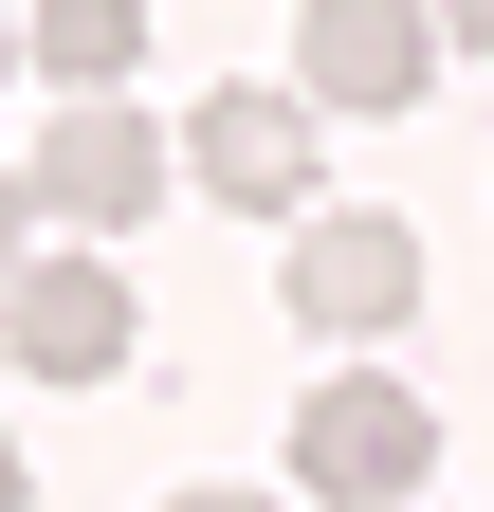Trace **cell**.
Segmentation results:
<instances>
[{
	"label": "cell",
	"mask_w": 494,
	"mask_h": 512,
	"mask_svg": "<svg viewBox=\"0 0 494 512\" xmlns=\"http://www.w3.org/2000/svg\"><path fill=\"white\" fill-rule=\"evenodd\" d=\"M19 494H37V476H19V439H0V512H19Z\"/></svg>",
	"instance_id": "cell-11"
},
{
	"label": "cell",
	"mask_w": 494,
	"mask_h": 512,
	"mask_svg": "<svg viewBox=\"0 0 494 512\" xmlns=\"http://www.w3.org/2000/svg\"><path fill=\"white\" fill-rule=\"evenodd\" d=\"M421 19H440V55H494V0H421Z\"/></svg>",
	"instance_id": "cell-8"
},
{
	"label": "cell",
	"mask_w": 494,
	"mask_h": 512,
	"mask_svg": "<svg viewBox=\"0 0 494 512\" xmlns=\"http://www.w3.org/2000/svg\"><path fill=\"white\" fill-rule=\"evenodd\" d=\"M421 74H440V19H421V0H312V19H293V92L312 110H421Z\"/></svg>",
	"instance_id": "cell-4"
},
{
	"label": "cell",
	"mask_w": 494,
	"mask_h": 512,
	"mask_svg": "<svg viewBox=\"0 0 494 512\" xmlns=\"http://www.w3.org/2000/svg\"><path fill=\"white\" fill-rule=\"evenodd\" d=\"M165 165H202V202H238V220H293L312 202V92H202V128Z\"/></svg>",
	"instance_id": "cell-5"
},
{
	"label": "cell",
	"mask_w": 494,
	"mask_h": 512,
	"mask_svg": "<svg viewBox=\"0 0 494 512\" xmlns=\"http://www.w3.org/2000/svg\"><path fill=\"white\" fill-rule=\"evenodd\" d=\"M0 348L37 384H110L129 366V275L110 256H0Z\"/></svg>",
	"instance_id": "cell-3"
},
{
	"label": "cell",
	"mask_w": 494,
	"mask_h": 512,
	"mask_svg": "<svg viewBox=\"0 0 494 512\" xmlns=\"http://www.w3.org/2000/svg\"><path fill=\"white\" fill-rule=\"evenodd\" d=\"M19 238H37V183H19V165H0V256H19Z\"/></svg>",
	"instance_id": "cell-9"
},
{
	"label": "cell",
	"mask_w": 494,
	"mask_h": 512,
	"mask_svg": "<svg viewBox=\"0 0 494 512\" xmlns=\"http://www.w3.org/2000/svg\"><path fill=\"white\" fill-rule=\"evenodd\" d=\"M19 183H37L55 220H92V238H129V220L165 202V128H129L110 92H74V110H55V147H37Z\"/></svg>",
	"instance_id": "cell-6"
},
{
	"label": "cell",
	"mask_w": 494,
	"mask_h": 512,
	"mask_svg": "<svg viewBox=\"0 0 494 512\" xmlns=\"http://www.w3.org/2000/svg\"><path fill=\"white\" fill-rule=\"evenodd\" d=\"M19 55H37L55 92H110L147 55V0H19Z\"/></svg>",
	"instance_id": "cell-7"
},
{
	"label": "cell",
	"mask_w": 494,
	"mask_h": 512,
	"mask_svg": "<svg viewBox=\"0 0 494 512\" xmlns=\"http://www.w3.org/2000/svg\"><path fill=\"white\" fill-rule=\"evenodd\" d=\"M165 512H275V494H165Z\"/></svg>",
	"instance_id": "cell-10"
},
{
	"label": "cell",
	"mask_w": 494,
	"mask_h": 512,
	"mask_svg": "<svg viewBox=\"0 0 494 512\" xmlns=\"http://www.w3.org/2000/svg\"><path fill=\"white\" fill-rule=\"evenodd\" d=\"M421 458H440V421H421L385 366H330L312 403H293V494H312V512H403Z\"/></svg>",
	"instance_id": "cell-1"
},
{
	"label": "cell",
	"mask_w": 494,
	"mask_h": 512,
	"mask_svg": "<svg viewBox=\"0 0 494 512\" xmlns=\"http://www.w3.org/2000/svg\"><path fill=\"white\" fill-rule=\"evenodd\" d=\"M0 74H19V0H0Z\"/></svg>",
	"instance_id": "cell-12"
},
{
	"label": "cell",
	"mask_w": 494,
	"mask_h": 512,
	"mask_svg": "<svg viewBox=\"0 0 494 512\" xmlns=\"http://www.w3.org/2000/svg\"><path fill=\"white\" fill-rule=\"evenodd\" d=\"M403 311H421V238H403L385 202H348V220H312V202H293V330L385 348Z\"/></svg>",
	"instance_id": "cell-2"
}]
</instances>
